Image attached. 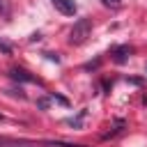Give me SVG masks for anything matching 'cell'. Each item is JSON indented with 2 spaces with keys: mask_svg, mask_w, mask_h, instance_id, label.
<instances>
[{
  "mask_svg": "<svg viewBox=\"0 0 147 147\" xmlns=\"http://www.w3.org/2000/svg\"><path fill=\"white\" fill-rule=\"evenodd\" d=\"M0 147H83L71 142H51V140H23V138H0Z\"/></svg>",
  "mask_w": 147,
  "mask_h": 147,
  "instance_id": "1",
  "label": "cell"
},
{
  "mask_svg": "<svg viewBox=\"0 0 147 147\" xmlns=\"http://www.w3.org/2000/svg\"><path fill=\"white\" fill-rule=\"evenodd\" d=\"M90 32H92V23L87 18H78L74 23V28H71V32H69V41L78 46V44H83L90 37Z\"/></svg>",
  "mask_w": 147,
  "mask_h": 147,
  "instance_id": "2",
  "label": "cell"
},
{
  "mask_svg": "<svg viewBox=\"0 0 147 147\" xmlns=\"http://www.w3.org/2000/svg\"><path fill=\"white\" fill-rule=\"evenodd\" d=\"M51 2H53V7H55L60 14H64V16H74L76 9H78L74 0H51Z\"/></svg>",
  "mask_w": 147,
  "mask_h": 147,
  "instance_id": "3",
  "label": "cell"
},
{
  "mask_svg": "<svg viewBox=\"0 0 147 147\" xmlns=\"http://www.w3.org/2000/svg\"><path fill=\"white\" fill-rule=\"evenodd\" d=\"M9 16H11V7H9V0H0V18L9 21Z\"/></svg>",
  "mask_w": 147,
  "mask_h": 147,
  "instance_id": "4",
  "label": "cell"
},
{
  "mask_svg": "<svg viewBox=\"0 0 147 147\" xmlns=\"http://www.w3.org/2000/svg\"><path fill=\"white\" fill-rule=\"evenodd\" d=\"M103 5H108V7H117L119 0H103Z\"/></svg>",
  "mask_w": 147,
  "mask_h": 147,
  "instance_id": "5",
  "label": "cell"
}]
</instances>
